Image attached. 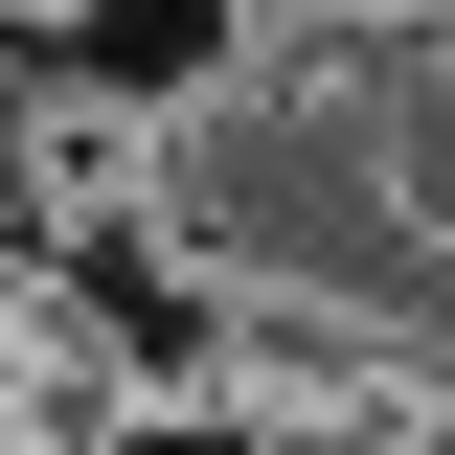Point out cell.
Returning <instances> with one entry per match:
<instances>
[{
	"label": "cell",
	"mask_w": 455,
	"mask_h": 455,
	"mask_svg": "<svg viewBox=\"0 0 455 455\" xmlns=\"http://www.w3.org/2000/svg\"><path fill=\"white\" fill-rule=\"evenodd\" d=\"M92 455H274V410H228V387H137Z\"/></svg>",
	"instance_id": "cell-1"
}]
</instances>
